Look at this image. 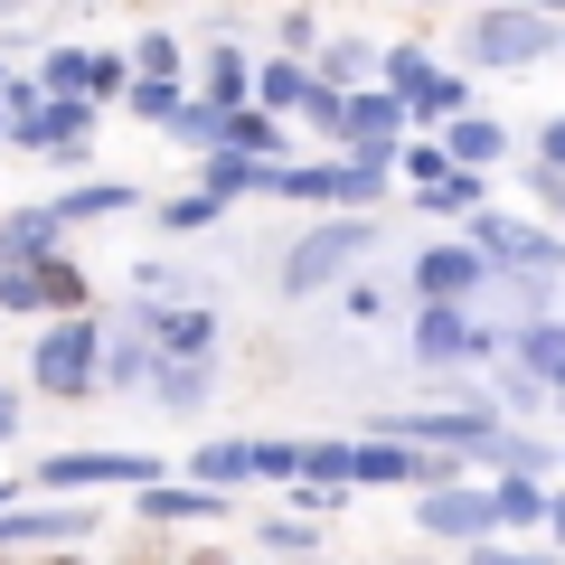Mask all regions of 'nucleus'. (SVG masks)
<instances>
[{"mask_svg": "<svg viewBox=\"0 0 565 565\" xmlns=\"http://www.w3.org/2000/svg\"><path fill=\"white\" fill-rule=\"evenodd\" d=\"M114 207H132V189H122V180H85V189H66V199H57V226L66 217H114Z\"/></svg>", "mask_w": 565, "mask_h": 565, "instance_id": "obj_19", "label": "nucleus"}, {"mask_svg": "<svg viewBox=\"0 0 565 565\" xmlns=\"http://www.w3.org/2000/svg\"><path fill=\"white\" fill-rule=\"evenodd\" d=\"M471 245H481V264H556V245H546L537 226H509V217H481Z\"/></svg>", "mask_w": 565, "mask_h": 565, "instance_id": "obj_10", "label": "nucleus"}, {"mask_svg": "<svg viewBox=\"0 0 565 565\" xmlns=\"http://www.w3.org/2000/svg\"><path fill=\"white\" fill-rule=\"evenodd\" d=\"M132 66H141V85H180L189 47H180V39H161V29H151V39H132Z\"/></svg>", "mask_w": 565, "mask_h": 565, "instance_id": "obj_18", "label": "nucleus"}, {"mask_svg": "<svg viewBox=\"0 0 565 565\" xmlns=\"http://www.w3.org/2000/svg\"><path fill=\"white\" fill-rule=\"evenodd\" d=\"M132 509H141V519H217L226 500H217V490H199V481H161V490H141Z\"/></svg>", "mask_w": 565, "mask_h": 565, "instance_id": "obj_15", "label": "nucleus"}, {"mask_svg": "<svg viewBox=\"0 0 565 565\" xmlns=\"http://www.w3.org/2000/svg\"><path fill=\"white\" fill-rule=\"evenodd\" d=\"M199 85H207V104H217V114H245V95H255V66H245V47H207Z\"/></svg>", "mask_w": 565, "mask_h": 565, "instance_id": "obj_12", "label": "nucleus"}, {"mask_svg": "<svg viewBox=\"0 0 565 565\" xmlns=\"http://www.w3.org/2000/svg\"><path fill=\"white\" fill-rule=\"evenodd\" d=\"M462 349H509L500 330H471L462 311H415V359H462Z\"/></svg>", "mask_w": 565, "mask_h": 565, "instance_id": "obj_8", "label": "nucleus"}, {"mask_svg": "<svg viewBox=\"0 0 565 565\" xmlns=\"http://www.w3.org/2000/svg\"><path fill=\"white\" fill-rule=\"evenodd\" d=\"M29 377H39V396H85V386H104V330L95 321H47Z\"/></svg>", "mask_w": 565, "mask_h": 565, "instance_id": "obj_1", "label": "nucleus"}, {"mask_svg": "<svg viewBox=\"0 0 565 565\" xmlns=\"http://www.w3.org/2000/svg\"><path fill=\"white\" fill-rule=\"evenodd\" d=\"M471 565H556V556H527V546H500V537H490V546H471Z\"/></svg>", "mask_w": 565, "mask_h": 565, "instance_id": "obj_25", "label": "nucleus"}, {"mask_svg": "<svg viewBox=\"0 0 565 565\" xmlns=\"http://www.w3.org/2000/svg\"><path fill=\"white\" fill-rule=\"evenodd\" d=\"M359 255H367V217H330V226H311V236L282 255V292H321V282H340Z\"/></svg>", "mask_w": 565, "mask_h": 565, "instance_id": "obj_2", "label": "nucleus"}, {"mask_svg": "<svg viewBox=\"0 0 565 565\" xmlns=\"http://www.w3.org/2000/svg\"><path fill=\"white\" fill-rule=\"evenodd\" d=\"M10 415H20V405H10V396H0V444H10Z\"/></svg>", "mask_w": 565, "mask_h": 565, "instance_id": "obj_28", "label": "nucleus"}, {"mask_svg": "<svg viewBox=\"0 0 565 565\" xmlns=\"http://www.w3.org/2000/svg\"><path fill=\"white\" fill-rule=\"evenodd\" d=\"M481 245H424L415 255V292H424V311H452L462 292H481Z\"/></svg>", "mask_w": 565, "mask_h": 565, "instance_id": "obj_6", "label": "nucleus"}, {"mask_svg": "<svg viewBox=\"0 0 565 565\" xmlns=\"http://www.w3.org/2000/svg\"><path fill=\"white\" fill-rule=\"evenodd\" d=\"M302 444H255V481H302Z\"/></svg>", "mask_w": 565, "mask_h": 565, "instance_id": "obj_21", "label": "nucleus"}, {"mask_svg": "<svg viewBox=\"0 0 565 565\" xmlns=\"http://www.w3.org/2000/svg\"><path fill=\"white\" fill-rule=\"evenodd\" d=\"M556 405H565V377H556Z\"/></svg>", "mask_w": 565, "mask_h": 565, "instance_id": "obj_29", "label": "nucleus"}, {"mask_svg": "<svg viewBox=\"0 0 565 565\" xmlns=\"http://www.w3.org/2000/svg\"><path fill=\"white\" fill-rule=\"evenodd\" d=\"M245 471H255V444H207L199 462H189V481H199V490H226V481H245Z\"/></svg>", "mask_w": 565, "mask_h": 565, "instance_id": "obj_17", "label": "nucleus"}, {"mask_svg": "<svg viewBox=\"0 0 565 565\" xmlns=\"http://www.w3.org/2000/svg\"><path fill=\"white\" fill-rule=\"evenodd\" d=\"M537 151H546V170H565V114H556V122L537 132Z\"/></svg>", "mask_w": 565, "mask_h": 565, "instance_id": "obj_26", "label": "nucleus"}, {"mask_svg": "<svg viewBox=\"0 0 565 565\" xmlns=\"http://www.w3.org/2000/svg\"><path fill=\"white\" fill-rule=\"evenodd\" d=\"M226 151H245V161H274V151H282V114H264V104L226 114Z\"/></svg>", "mask_w": 565, "mask_h": 565, "instance_id": "obj_16", "label": "nucleus"}, {"mask_svg": "<svg viewBox=\"0 0 565 565\" xmlns=\"http://www.w3.org/2000/svg\"><path fill=\"white\" fill-rule=\"evenodd\" d=\"M424 207H434V217H462V207H481V180H471V170H452V180L434 189Z\"/></svg>", "mask_w": 565, "mask_h": 565, "instance_id": "obj_22", "label": "nucleus"}, {"mask_svg": "<svg viewBox=\"0 0 565 565\" xmlns=\"http://www.w3.org/2000/svg\"><path fill=\"white\" fill-rule=\"evenodd\" d=\"M207 217H217V199H170V207H161L170 236H189V226H207Z\"/></svg>", "mask_w": 565, "mask_h": 565, "instance_id": "obj_24", "label": "nucleus"}, {"mask_svg": "<svg viewBox=\"0 0 565 565\" xmlns=\"http://www.w3.org/2000/svg\"><path fill=\"white\" fill-rule=\"evenodd\" d=\"M0 311H57V321H85V274L66 255H39L20 274H0Z\"/></svg>", "mask_w": 565, "mask_h": 565, "instance_id": "obj_3", "label": "nucleus"}, {"mask_svg": "<svg viewBox=\"0 0 565 565\" xmlns=\"http://www.w3.org/2000/svg\"><path fill=\"white\" fill-rule=\"evenodd\" d=\"M490 500H500V527H556V490H537V471H500Z\"/></svg>", "mask_w": 565, "mask_h": 565, "instance_id": "obj_9", "label": "nucleus"}, {"mask_svg": "<svg viewBox=\"0 0 565 565\" xmlns=\"http://www.w3.org/2000/svg\"><path fill=\"white\" fill-rule=\"evenodd\" d=\"M161 349H151V330H114V340H104V386H141V377H161Z\"/></svg>", "mask_w": 565, "mask_h": 565, "instance_id": "obj_14", "label": "nucleus"}, {"mask_svg": "<svg viewBox=\"0 0 565 565\" xmlns=\"http://www.w3.org/2000/svg\"><path fill=\"white\" fill-rule=\"evenodd\" d=\"M141 330L161 340V359H170V367H199V349L217 340V321H207V311H151Z\"/></svg>", "mask_w": 565, "mask_h": 565, "instance_id": "obj_11", "label": "nucleus"}, {"mask_svg": "<svg viewBox=\"0 0 565 565\" xmlns=\"http://www.w3.org/2000/svg\"><path fill=\"white\" fill-rule=\"evenodd\" d=\"M546 537H556V546H565V490H556V527H546Z\"/></svg>", "mask_w": 565, "mask_h": 565, "instance_id": "obj_27", "label": "nucleus"}, {"mask_svg": "<svg viewBox=\"0 0 565 565\" xmlns=\"http://www.w3.org/2000/svg\"><path fill=\"white\" fill-rule=\"evenodd\" d=\"M444 151H452V170H471V180H481V170H490V161L509 151V132H500L490 114H462V122H452V141H444Z\"/></svg>", "mask_w": 565, "mask_h": 565, "instance_id": "obj_13", "label": "nucleus"}, {"mask_svg": "<svg viewBox=\"0 0 565 565\" xmlns=\"http://www.w3.org/2000/svg\"><path fill=\"white\" fill-rule=\"evenodd\" d=\"M349 76H367V47H359V39H340V47H330V66H321L330 95H349Z\"/></svg>", "mask_w": 565, "mask_h": 565, "instance_id": "obj_23", "label": "nucleus"}, {"mask_svg": "<svg viewBox=\"0 0 565 565\" xmlns=\"http://www.w3.org/2000/svg\"><path fill=\"white\" fill-rule=\"evenodd\" d=\"M415 527L490 546V537H500V500H490V490H434V500H415Z\"/></svg>", "mask_w": 565, "mask_h": 565, "instance_id": "obj_7", "label": "nucleus"}, {"mask_svg": "<svg viewBox=\"0 0 565 565\" xmlns=\"http://www.w3.org/2000/svg\"><path fill=\"white\" fill-rule=\"evenodd\" d=\"M471 39H481V57L519 66V57H546V47H565V20H546V10H481V20H471Z\"/></svg>", "mask_w": 565, "mask_h": 565, "instance_id": "obj_5", "label": "nucleus"}, {"mask_svg": "<svg viewBox=\"0 0 565 565\" xmlns=\"http://www.w3.org/2000/svg\"><path fill=\"white\" fill-rule=\"evenodd\" d=\"M122 104H132L141 122H170V132H180V114H189V104H199V95H180V85H132V95H122Z\"/></svg>", "mask_w": 565, "mask_h": 565, "instance_id": "obj_20", "label": "nucleus"}, {"mask_svg": "<svg viewBox=\"0 0 565 565\" xmlns=\"http://www.w3.org/2000/svg\"><path fill=\"white\" fill-rule=\"evenodd\" d=\"M0 114H10V104H0Z\"/></svg>", "mask_w": 565, "mask_h": 565, "instance_id": "obj_32", "label": "nucleus"}, {"mask_svg": "<svg viewBox=\"0 0 565 565\" xmlns=\"http://www.w3.org/2000/svg\"><path fill=\"white\" fill-rule=\"evenodd\" d=\"M57 565H76V556H57Z\"/></svg>", "mask_w": 565, "mask_h": 565, "instance_id": "obj_31", "label": "nucleus"}, {"mask_svg": "<svg viewBox=\"0 0 565 565\" xmlns=\"http://www.w3.org/2000/svg\"><path fill=\"white\" fill-rule=\"evenodd\" d=\"M161 490V462L151 452H57V462H39V490Z\"/></svg>", "mask_w": 565, "mask_h": 565, "instance_id": "obj_4", "label": "nucleus"}, {"mask_svg": "<svg viewBox=\"0 0 565 565\" xmlns=\"http://www.w3.org/2000/svg\"><path fill=\"white\" fill-rule=\"evenodd\" d=\"M0 264H10V245H0Z\"/></svg>", "mask_w": 565, "mask_h": 565, "instance_id": "obj_30", "label": "nucleus"}]
</instances>
